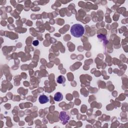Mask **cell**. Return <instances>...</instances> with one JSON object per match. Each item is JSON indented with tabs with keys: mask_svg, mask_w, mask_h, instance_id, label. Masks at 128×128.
<instances>
[{
	"mask_svg": "<svg viewBox=\"0 0 128 128\" xmlns=\"http://www.w3.org/2000/svg\"><path fill=\"white\" fill-rule=\"evenodd\" d=\"M33 45L34 46H37L39 45V42L38 40H35V41H34L33 43Z\"/></svg>",
	"mask_w": 128,
	"mask_h": 128,
	"instance_id": "cell-6",
	"label": "cell"
},
{
	"mask_svg": "<svg viewBox=\"0 0 128 128\" xmlns=\"http://www.w3.org/2000/svg\"><path fill=\"white\" fill-rule=\"evenodd\" d=\"M71 33L76 38L81 37L85 33V29L81 24H76L73 25L71 28Z\"/></svg>",
	"mask_w": 128,
	"mask_h": 128,
	"instance_id": "cell-1",
	"label": "cell"
},
{
	"mask_svg": "<svg viewBox=\"0 0 128 128\" xmlns=\"http://www.w3.org/2000/svg\"><path fill=\"white\" fill-rule=\"evenodd\" d=\"M39 101L41 104H44L48 103L49 101V100L47 96L45 95H41L39 98Z\"/></svg>",
	"mask_w": 128,
	"mask_h": 128,
	"instance_id": "cell-3",
	"label": "cell"
},
{
	"mask_svg": "<svg viewBox=\"0 0 128 128\" xmlns=\"http://www.w3.org/2000/svg\"><path fill=\"white\" fill-rule=\"evenodd\" d=\"M57 81L59 84H64V83H65L66 82V78L64 77L63 76L61 75L60 76H59L57 79Z\"/></svg>",
	"mask_w": 128,
	"mask_h": 128,
	"instance_id": "cell-5",
	"label": "cell"
},
{
	"mask_svg": "<svg viewBox=\"0 0 128 128\" xmlns=\"http://www.w3.org/2000/svg\"><path fill=\"white\" fill-rule=\"evenodd\" d=\"M63 99V96L62 94L60 92H58L55 94V96L54 97V99L56 102H60L62 101Z\"/></svg>",
	"mask_w": 128,
	"mask_h": 128,
	"instance_id": "cell-4",
	"label": "cell"
},
{
	"mask_svg": "<svg viewBox=\"0 0 128 128\" xmlns=\"http://www.w3.org/2000/svg\"><path fill=\"white\" fill-rule=\"evenodd\" d=\"M60 119L62 121L64 125L67 123L70 120V117L69 115H67L65 112H62L60 115Z\"/></svg>",
	"mask_w": 128,
	"mask_h": 128,
	"instance_id": "cell-2",
	"label": "cell"
}]
</instances>
